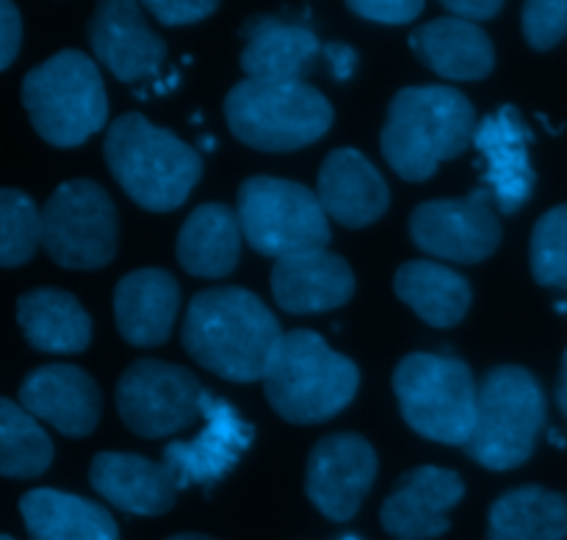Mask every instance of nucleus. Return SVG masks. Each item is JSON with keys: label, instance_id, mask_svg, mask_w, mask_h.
<instances>
[{"label": "nucleus", "instance_id": "obj_19", "mask_svg": "<svg viewBox=\"0 0 567 540\" xmlns=\"http://www.w3.org/2000/svg\"><path fill=\"white\" fill-rule=\"evenodd\" d=\"M20 405L37 421H48L61 436L94 432L103 414V394L83 369L70 364L39 366L22 380Z\"/></svg>", "mask_w": 567, "mask_h": 540}, {"label": "nucleus", "instance_id": "obj_27", "mask_svg": "<svg viewBox=\"0 0 567 540\" xmlns=\"http://www.w3.org/2000/svg\"><path fill=\"white\" fill-rule=\"evenodd\" d=\"M238 214L221 203H205L188 214L177 236V261L194 277L219 281L236 272L241 258Z\"/></svg>", "mask_w": 567, "mask_h": 540}, {"label": "nucleus", "instance_id": "obj_14", "mask_svg": "<svg viewBox=\"0 0 567 540\" xmlns=\"http://www.w3.org/2000/svg\"><path fill=\"white\" fill-rule=\"evenodd\" d=\"M199 414L205 430L194 441H172L164 449V463L175 475L177 488L214 486L241 460L255 438V427L241 419L227 399L214 397L203 388Z\"/></svg>", "mask_w": 567, "mask_h": 540}, {"label": "nucleus", "instance_id": "obj_30", "mask_svg": "<svg viewBox=\"0 0 567 540\" xmlns=\"http://www.w3.org/2000/svg\"><path fill=\"white\" fill-rule=\"evenodd\" d=\"M53 463V441L20 403L0 397V477L33 480Z\"/></svg>", "mask_w": 567, "mask_h": 540}, {"label": "nucleus", "instance_id": "obj_15", "mask_svg": "<svg viewBox=\"0 0 567 540\" xmlns=\"http://www.w3.org/2000/svg\"><path fill=\"white\" fill-rule=\"evenodd\" d=\"M86 37L97 61H103L122 83L150 81L158 75L166 59V42L147 26L142 6L131 0L97 3Z\"/></svg>", "mask_w": 567, "mask_h": 540}, {"label": "nucleus", "instance_id": "obj_31", "mask_svg": "<svg viewBox=\"0 0 567 540\" xmlns=\"http://www.w3.org/2000/svg\"><path fill=\"white\" fill-rule=\"evenodd\" d=\"M42 247V211L31 194L0 189V266L28 264Z\"/></svg>", "mask_w": 567, "mask_h": 540}, {"label": "nucleus", "instance_id": "obj_8", "mask_svg": "<svg viewBox=\"0 0 567 540\" xmlns=\"http://www.w3.org/2000/svg\"><path fill=\"white\" fill-rule=\"evenodd\" d=\"M393 394L410 430L430 441L463 447L476 421L480 386L454 355L410 353L393 371Z\"/></svg>", "mask_w": 567, "mask_h": 540}, {"label": "nucleus", "instance_id": "obj_18", "mask_svg": "<svg viewBox=\"0 0 567 540\" xmlns=\"http://www.w3.org/2000/svg\"><path fill=\"white\" fill-rule=\"evenodd\" d=\"M241 70L249 81L264 83H299L313 72L316 61L324 53L321 39L305 22L282 20L275 14H255L244 22Z\"/></svg>", "mask_w": 567, "mask_h": 540}, {"label": "nucleus", "instance_id": "obj_40", "mask_svg": "<svg viewBox=\"0 0 567 540\" xmlns=\"http://www.w3.org/2000/svg\"><path fill=\"white\" fill-rule=\"evenodd\" d=\"M169 540H214V538L197 536V532H183V536H172Z\"/></svg>", "mask_w": 567, "mask_h": 540}, {"label": "nucleus", "instance_id": "obj_11", "mask_svg": "<svg viewBox=\"0 0 567 540\" xmlns=\"http://www.w3.org/2000/svg\"><path fill=\"white\" fill-rule=\"evenodd\" d=\"M203 386L188 369L142 358L116 383V410L138 438H166L199 419Z\"/></svg>", "mask_w": 567, "mask_h": 540}, {"label": "nucleus", "instance_id": "obj_20", "mask_svg": "<svg viewBox=\"0 0 567 540\" xmlns=\"http://www.w3.org/2000/svg\"><path fill=\"white\" fill-rule=\"evenodd\" d=\"M316 197L324 214L343 227H365L388 211L391 189L360 150L338 147L321 164Z\"/></svg>", "mask_w": 567, "mask_h": 540}, {"label": "nucleus", "instance_id": "obj_23", "mask_svg": "<svg viewBox=\"0 0 567 540\" xmlns=\"http://www.w3.org/2000/svg\"><path fill=\"white\" fill-rule=\"evenodd\" d=\"M181 286L166 269H136L114 288L116 330L131 347H158L172 336Z\"/></svg>", "mask_w": 567, "mask_h": 540}, {"label": "nucleus", "instance_id": "obj_22", "mask_svg": "<svg viewBox=\"0 0 567 540\" xmlns=\"http://www.w3.org/2000/svg\"><path fill=\"white\" fill-rule=\"evenodd\" d=\"M271 294L288 314H321L352 299L354 272L330 249L288 255L275 261Z\"/></svg>", "mask_w": 567, "mask_h": 540}, {"label": "nucleus", "instance_id": "obj_39", "mask_svg": "<svg viewBox=\"0 0 567 540\" xmlns=\"http://www.w3.org/2000/svg\"><path fill=\"white\" fill-rule=\"evenodd\" d=\"M557 405L567 416V349L563 355V366H559V377H557Z\"/></svg>", "mask_w": 567, "mask_h": 540}, {"label": "nucleus", "instance_id": "obj_17", "mask_svg": "<svg viewBox=\"0 0 567 540\" xmlns=\"http://www.w3.org/2000/svg\"><path fill=\"white\" fill-rule=\"evenodd\" d=\"M465 497V482L457 471L441 466H419L399 477L391 497L382 502L380 521L396 540H432L446 536L449 510Z\"/></svg>", "mask_w": 567, "mask_h": 540}, {"label": "nucleus", "instance_id": "obj_37", "mask_svg": "<svg viewBox=\"0 0 567 540\" xmlns=\"http://www.w3.org/2000/svg\"><path fill=\"white\" fill-rule=\"evenodd\" d=\"M502 0H446L443 9L449 11L452 17H460V20L468 22H482V20H493V17L502 11Z\"/></svg>", "mask_w": 567, "mask_h": 540}, {"label": "nucleus", "instance_id": "obj_24", "mask_svg": "<svg viewBox=\"0 0 567 540\" xmlns=\"http://www.w3.org/2000/svg\"><path fill=\"white\" fill-rule=\"evenodd\" d=\"M415 59L446 81H482L496 67V48L476 22L437 17L410 33Z\"/></svg>", "mask_w": 567, "mask_h": 540}, {"label": "nucleus", "instance_id": "obj_1", "mask_svg": "<svg viewBox=\"0 0 567 540\" xmlns=\"http://www.w3.org/2000/svg\"><path fill=\"white\" fill-rule=\"evenodd\" d=\"M183 349L221 380H264L266 366L282 338L277 316L264 299L238 286L205 288L183 319Z\"/></svg>", "mask_w": 567, "mask_h": 540}, {"label": "nucleus", "instance_id": "obj_16", "mask_svg": "<svg viewBox=\"0 0 567 540\" xmlns=\"http://www.w3.org/2000/svg\"><path fill=\"white\" fill-rule=\"evenodd\" d=\"M532 131L513 103L476 125L474 147L485 161V189L502 214H518L535 192V166L529 159Z\"/></svg>", "mask_w": 567, "mask_h": 540}, {"label": "nucleus", "instance_id": "obj_13", "mask_svg": "<svg viewBox=\"0 0 567 540\" xmlns=\"http://www.w3.org/2000/svg\"><path fill=\"white\" fill-rule=\"evenodd\" d=\"M377 452L358 432H332L316 441L305 469L308 499L330 521H349L377 480Z\"/></svg>", "mask_w": 567, "mask_h": 540}, {"label": "nucleus", "instance_id": "obj_9", "mask_svg": "<svg viewBox=\"0 0 567 540\" xmlns=\"http://www.w3.org/2000/svg\"><path fill=\"white\" fill-rule=\"evenodd\" d=\"M236 214L249 247L266 258L327 249L332 238L330 216L316 192L282 177H247L238 189Z\"/></svg>", "mask_w": 567, "mask_h": 540}, {"label": "nucleus", "instance_id": "obj_3", "mask_svg": "<svg viewBox=\"0 0 567 540\" xmlns=\"http://www.w3.org/2000/svg\"><path fill=\"white\" fill-rule=\"evenodd\" d=\"M103 153L122 192L155 214L181 208L203 177V155L138 111L111 122Z\"/></svg>", "mask_w": 567, "mask_h": 540}, {"label": "nucleus", "instance_id": "obj_38", "mask_svg": "<svg viewBox=\"0 0 567 540\" xmlns=\"http://www.w3.org/2000/svg\"><path fill=\"white\" fill-rule=\"evenodd\" d=\"M324 55L332 75H336L338 81H349V78L354 75V67H358V53H354V48H349V44L343 42H330L324 44Z\"/></svg>", "mask_w": 567, "mask_h": 540}, {"label": "nucleus", "instance_id": "obj_34", "mask_svg": "<svg viewBox=\"0 0 567 540\" xmlns=\"http://www.w3.org/2000/svg\"><path fill=\"white\" fill-rule=\"evenodd\" d=\"M349 11L382 26H408L424 11L421 0H352Z\"/></svg>", "mask_w": 567, "mask_h": 540}, {"label": "nucleus", "instance_id": "obj_26", "mask_svg": "<svg viewBox=\"0 0 567 540\" xmlns=\"http://www.w3.org/2000/svg\"><path fill=\"white\" fill-rule=\"evenodd\" d=\"M20 516L31 540H120V527L103 505L55 488L28 491Z\"/></svg>", "mask_w": 567, "mask_h": 540}, {"label": "nucleus", "instance_id": "obj_36", "mask_svg": "<svg viewBox=\"0 0 567 540\" xmlns=\"http://www.w3.org/2000/svg\"><path fill=\"white\" fill-rule=\"evenodd\" d=\"M22 42V20L20 11L9 0H0V72L11 67V61L20 53Z\"/></svg>", "mask_w": 567, "mask_h": 540}, {"label": "nucleus", "instance_id": "obj_21", "mask_svg": "<svg viewBox=\"0 0 567 540\" xmlns=\"http://www.w3.org/2000/svg\"><path fill=\"white\" fill-rule=\"evenodd\" d=\"M89 482L114 508L133 516H161L175 508L177 480L169 466L144 455L100 452L89 466Z\"/></svg>", "mask_w": 567, "mask_h": 540}, {"label": "nucleus", "instance_id": "obj_32", "mask_svg": "<svg viewBox=\"0 0 567 540\" xmlns=\"http://www.w3.org/2000/svg\"><path fill=\"white\" fill-rule=\"evenodd\" d=\"M529 261L540 286L567 288V205H557L537 220Z\"/></svg>", "mask_w": 567, "mask_h": 540}, {"label": "nucleus", "instance_id": "obj_4", "mask_svg": "<svg viewBox=\"0 0 567 540\" xmlns=\"http://www.w3.org/2000/svg\"><path fill=\"white\" fill-rule=\"evenodd\" d=\"M360 388V369L319 333H282L264 375V391L277 416L291 425H319L341 414Z\"/></svg>", "mask_w": 567, "mask_h": 540}, {"label": "nucleus", "instance_id": "obj_42", "mask_svg": "<svg viewBox=\"0 0 567 540\" xmlns=\"http://www.w3.org/2000/svg\"><path fill=\"white\" fill-rule=\"evenodd\" d=\"M0 540H14V538H9V536H0Z\"/></svg>", "mask_w": 567, "mask_h": 540}, {"label": "nucleus", "instance_id": "obj_28", "mask_svg": "<svg viewBox=\"0 0 567 540\" xmlns=\"http://www.w3.org/2000/svg\"><path fill=\"white\" fill-rule=\"evenodd\" d=\"M393 292L419 314V319L441 330L460 325L474 299L468 281L437 261H408L399 266Z\"/></svg>", "mask_w": 567, "mask_h": 540}, {"label": "nucleus", "instance_id": "obj_35", "mask_svg": "<svg viewBox=\"0 0 567 540\" xmlns=\"http://www.w3.org/2000/svg\"><path fill=\"white\" fill-rule=\"evenodd\" d=\"M147 11L164 26H192L214 14V0H150Z\"/></svg>", "mask_w": 567, "mask_h": 540}, {"label": "nucleus", "instance_id": "obj_29", "mask_svg": "<svg viewBox=\"0 0 567 540\" xmlns=\"http://www.w3.org/2000/svg\"><path fill=\"white\" fill-rule=\"evenodd\" d=\"M567 497L543 486H520L493 502L487 540H565Z\"/></svg>", "mask_w": 567, "mask_h": 540}, {"label": "nucleus", "instance_id": "obj_2", "mask_svg": "<svg viewBox=\"0 0 567 540\" xmlns=\"http://www.w3.org/2000/svg\"><path fill=\"white\" fill-rule=\"evenodd\" d=\"M476 111L460 89L404 86L388 105L382 153L391 170L410 183L430 181L443 161H452L474 144Z\"/></svg>", "mask_w": 567, "mask_h": 540}, {"label": "nucleus", "instance_id": "obj_43", "mask_svg": "<svg viewBox=\"0 0 567 540\" xmlns=\"http://www.w3.org/2000/svg\"><path fill=\"white\" fill-rule=\"evenodd\" d=\"M343 540H358V538H343Z\"/></svg>", "mask_w": 567, "mask_h": 540}, {"label": "nucleus", "instance_id": "obj_25", "mask_svg": "<svg viewBox=\"0 0 567 540\" xmlns=\"http://www.w3.org/2000/svg\"><path fill=\"white\" fill-rule=\"evenodd\" d=\"M17 325L39 353L75 355L92 342V319L83 305L61 288H31L17 299Z\"/></svg>", "mask_w": 567, "mask_h": 540}, {"label": "nucleus", "instance_id": "obj_6", "mask_svg": "<svg viewBox=\"0 0 567 540\" xmlns=\"http://www.w3.org/2000/svg\"><path fill=\"white\" fill-rule=\"evenodd\" d=\"M22 105L53 147H78L109 122V94L97 64L81 50H61L22 78Z\"/></svg>", "mask_w": 567, "mask_h": 540}, {"label": "nucleus", "instance_id": "obj_41", "mask_svg": "<svg viewBox=\"0 0 567 540\" xmlns=\"http://www.w3.org/2000/svg\"><path fill=\"white\" fill-rule=\"evenodd\" d=\"M551 444L554 447H565V436L559 430H551Z\"/></svg>", "mask_w": 567, "mask_h": 540}, {"label": "nucleus", "instance_id": "obj_5", "mask_svg": "<svg viewBox=\"0 0 567 540\" xmlns=\"http://www.w3.org/2000/svg\"><path fill=\"white\" fill-rule=\"evenodd\" d=\"M546 425V394L524 366H493L476 394V421L465 455L491 471L524 466Z\"/></svg>", "mask_w": 567, "mask_h": 540}, {"label": "nucleus", "instance_id": "obj_7", "mask_svg": "<svg viewBox=\"0 0 567 540\" xmlns=\"http://www.w3.org/2000/svg\"><path fill=\"white\" fill-rule=\"evenodd\" d=\"M233 136L264 153H291L330 131L336 111L310 83L238 81L225 98Z\"/></svg>", "mask_w": 567, "mask_h": 540}, {"label": "nucleus", "instance_id": "obj_12", "mask_svg": "<svg viewBox=\"0 0 567 540\" xmlns=\"http://www.w3.org/2000/svg\"><path fill=\"white\" fill-rule=\"evenodd\" d=\"M485 186L465 197L426 200L410 214V238L426 255L457 264H480L502 244V222Z\"/></svg>", "mask_w": 567, "mask_h": 540}, {"label": "nucleus", "instance_id": "obj_33", "mask_svg": "<svg viewBox=\"0 0 567 540\" xmlns=\"http://www.w3.org/2000/svg\"><path fill=\"white\" fill-rule=\"evenodd\" d=\"M524 37L535 50H551L567 37V0L524 3Z\"/></svg>", "mask_w": 567, "mask_h": 540}, {"label": "nucleus", "instance_id": "obj_10", "mask_svg": "<svg viewBox=\"0 0 567 540\" xmlns=\"http://www.w3.org/2000/svg\"><path fill=\"white\" fill-rule=\"evenodd\" d=\"M120 244V214L100 183L75 177L42 208V249L64 269H103Z\"/></svg>", "mask_w": 567, "mask_h": 540}]
</instances>
